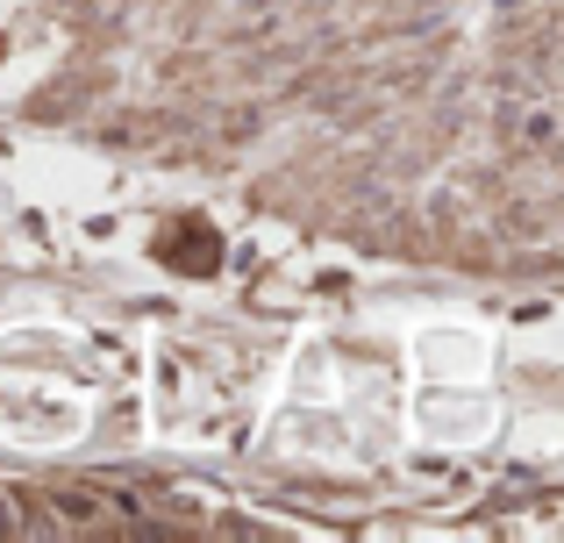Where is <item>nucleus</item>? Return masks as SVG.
<instances>
[{
  "label": "nucleus",
  "mask_w": 564,
  "mask_h": 543,
  "mask_svg": "<svg viewBox=\"0 0 564 543\" xmlns=\"http://www.w3.org/2000/svg\"><path fill=\"white\" fill-rule=\"evenodd\" d=\"M0 530H8V515H0Z\"/></svg>",
  "instance_id": "1"
}]
</instances>
